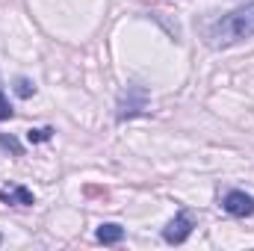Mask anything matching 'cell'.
Instances as JSON below:
<instances>
[{"instance_id": "1", "label": "cell", "mask_w": 254, "mask_h": 251, "mask_svg": "<svg viewBox=\"0 0 254 251\" xmlns=\"http://www.w3.org/2000/svg\"><path fill=\"white\" fill-rule=\"evenodd\" d=\"M252 36H254V0L237 6V9H231V12L222 15V18H216V21L207 27V33H204L207 45L216 48V51L234 48V45H240V42H246V39H252Z\"/></svg>"}, {"instance_id": "4", "label": "cell", "mask_w": 254, "mask_h": 251, "mask_svg": "<svg viewBox=\"0 0 254 251\" xmlns=\"http://www.w3.org/2000/svg\"><path fill=\"white\" fill-rule=\"evenodd\" d=\"M222 210L234 219H246V216H254V195L243 192V189H231L222 195Z\"/></svg>"}, {"instance_id": "10", "label": "cell", "mask_w": 254, "mask_h": 251, "mask_svg": "<svg viewBox=\"0 0 254 251\" xmlns=\"http://www.w3.org/2000/svg\"><path fill=\"white\" fill-rule=\"evenodd\" d=\"M15 116V110H12V104H9V98L3 95V89H0V122H9Z\"/></svg>"}, {"instance_id": "5", "label": "cell", "mask_w": 254, "mask_h": 251, "mask_svg": "<svg viewBox=\"0 0 254 251\" xmlns=\"http://www.w3.org/2000/svg\"><path fill=\"white\" fill-rule=\"evenodd\" d=\"M0 201L3 204H18V207H30L33 204V192L27 187L9 184V187H0Z\"/></svg>"}, {"instance_id": "8", "label": "cell", "mask_w": 254, "mask_h": 251, "mask_svg": "<svg viewBox=\"0 0 254 251\" xmlns=\"http://www.w3.org/2000/svg\"><path fill=\"white\" fill-rule=\"evenodd\" d=\"M15 95H18V98H33V95H36V86H33L27 77H18V80H15Z\"/></svg>"}, {"instance_id": "2", "label": "cell", "mask_w": 254, "mask_h": 251, "mask_svg": "<svg viewBox=\"0 0 254 251\" xmlns=\"http://www.w3.org/2000/svg\"><path fill=\"white\" fill-rule=\"evenodd\" d=\"M145 113H148V92H145L142 86H127L125 92H122V98H119V113H116V119H119V122H127V119L145 116Z\"/></svg>"}, {"instance_id": "11", "label": "cell", "mask_w": 254, "mask_h": 251, "mask_svg": "<svg viewBox=\"0 0 254 251\" xmlns=\"http://www.w3.org/2000/svg\"><path fill=\"white\" fill-rule=\"evenodd\" d=\"M0 243H3V237H0Z\"/></svg>"}, {"instance_id": "7", "label": "cell", "mask_w": 254, "mask_h": 251, "mask_svg": "<svg viewBox=\"0 0 254 251\" xmlns=\"http://www.w3.org/2000/svg\"><path fill=\"white\" fill-rule=\"evenodd\" d=\"M0 148H3V151H9L12 157H21V154H24L21 142H18L15 136H6V133H0Z\"/></svg>"}, {"instance_id": "6", "label": "cell", "mask_w": 254, "mask_h": 251, "mask_svg": "<svg viewBox=\"0 0 254 251\" xmlns=\"http://www.w3.org/2000/svg\"><path fill=\"white\" fill-rule=\"evenodd\" d=\"M122 240H125V228H122V225L107 222V225L98 228V243H104V246H119Z\"/></svg>"}, {"instance_id": "3", "label": "cell", "mask_w": 254, "mask_h": 251, "mask_svg": "<svg viewBox=\"0 0 254 251\" xmlns=\"http://www.w3.org/2000/svg\"><path fill=\"white\" fill-rule=\"evenodd\" d=\"M192 228H195V216H192L190 210H181V213L163 228V240H166L169 246H181V243H187L192 237Z\"/></svg>"}, {"instance_id": "9", "label": "cell", "mask_w": 254, "mask_h": 251, "mask_svg": "<svg viewBox=\"0 0 254 251\" xmlns=\"http://www.w3.org/2000/svg\"><path fill=\"white\" fill-rule=\"evenodd\" d=\"M51 136H54V130H51V127H36V130H30V133H27V142H30V145H36V142H48Z\"/></svg>"}]
</instances>
